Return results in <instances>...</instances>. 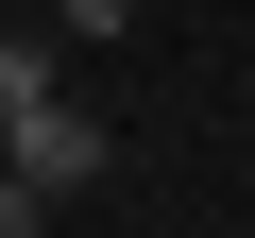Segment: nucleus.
I'll use <instances>...</instances> for the list:
<instances>
[{
    "label": "nucleus",
    "mask_w": 255,
    "mask_h": 238,
    "mask_svg": "<svg viewBox=\"0 0 255 238\" xmlns=\"http://www.w3.org/2000/svg\"><path fill=\"white\" fill-rule=\"evenodd\" d=\"M0 238H51V204H34V187H17V170H0Z\"/></svg>",
    "instance_id": "4"
},
{
    "label": "nucleus",
    "mask_w": 255,
    "mask_h": 238,
    "mask_svg": "<svg viewBox=\"0 0 255 238\" xmlns=\"http://www.w3.org/2000/svg\"><path fill=\"white\" fill-rule=\"evenodd\" d=\"M119 17H136V0H51V34H68V51H102Z\"/></svg>",
    "instance_id": "3"
},
{
    "label": "nucleus",
    "mask_w": 255,
    "mask_h": 238,
    "mask_svg": "<svg viewBox=\"0 0 255 238\" xmlns=\"http://www.w3.org/2000/svg\"><path fill=\"white\" fill-rule=\"evenodd\" d=\"M0 170H17L34 204H85V187L119 170V136H102L85 102H34V119H0Z\"/></svg>",
    "instance_id": "1"
},
{
    "label": "nucleus",
    "mask_w": 255,
    "mask_h": 238,
    "mask_svg": "<svg viewBox=\"0 0 255 238\" xmlns=\"http://www.w3.org/2000/svg\"><path fill=\"white\" fill-rule=\"evenodd\" d=\"M34 102H68V34H51V17L0 34V119H34Z\"/></svg>",
    "instance_id": "2"
}]
</instances>
